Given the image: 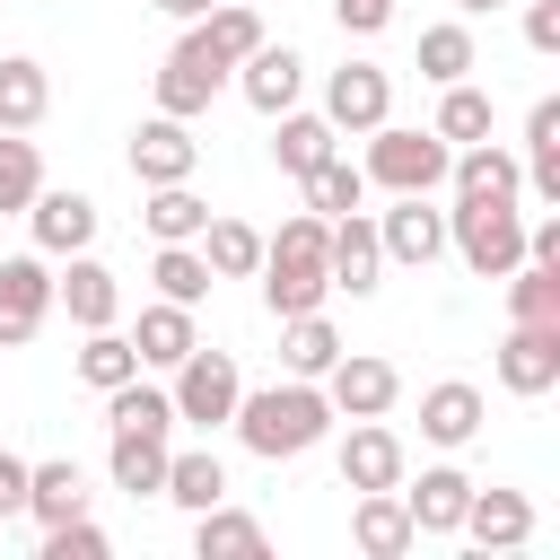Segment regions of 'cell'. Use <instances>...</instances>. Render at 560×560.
<instances>
[{"label":"cell","mask_w":560,"mask_h":560,"mask_svg":"<svg viewBox=\"0 0 560 560\" xmlns=\"http://www.w3.org/2000/svg\"><path fill=\"white\" fill-rule=\"evenodd\" d=\"M228 429H236L262 464H289V455H306V446L332 438V402H324L315 376H289V385H262V394H236Z\"/></svg>","instance_id":"6da1fadb"},{"label":"cell","mask_w":560,"mask_h":560,"mask_svg":"<svg viewBox=\"0 0 560 560\" xmlns=\"http://www.w3.org/2000/svg\"><path fill=\"white\" fill-rule=\"evenodd\" d=\"M324 236H332V219H324V210H298L280 236H262V262H254V280H262V306H271L280 324H289V315H315V306L332 298Z\"/></svg>","instance_id":"7a4b0ae2"},{"label":"cell","mask_w":560,"mask_h":560,"mask_svg":"<svg viewBox=\"0 0 560 560\" xmlns=\"http://www.w3.org/2000/svg\"><path fill=\"white\" fill-rule=\"evenodd\" d=\"M446 245L464 254L472 280H508L525 262V210L516 201H455L446 210Z\"/></svg>","instance_id":"3957f363"},{"label":"cell","mask_w":560,"mask_h":560,"mask_svg":"<svg viewBox=\"0 0 560 560\" xmlns=\"http://www.w3.org/2000/svg\"><path fill=\"white\" fill-rule=\"evenodd\" d=\"M446 158H455V149H446L438 131H402V122L385 114V122L368 131V166H359V175L385 184V192H438V184H446Z\"/></svg>","instance_id":"277c9868"},{"label":"cell","mask_w":560,"mask_h":560,"mask_svg":"<svg viewBox=\"0 0 560 560\" xmlns=\"http://www.w3.org/2000/svg\"><path fill=\"white\" fill-rule=\"evenodd\" d=\"M166 376H175V385H166V402H175V420H192V429H219V420L236 411V394H245L236 359H228V350H201V341H192Z\"/></svg>","instance_id":"5b68a950"},{"label":"cell","mask_w":560,"mask_h":560,"mask_svg":"<svg viewBox=\"0 0 560 560\" xmlns=\"http://www.w3.org/2000/svg\"><path fill=\"white\" fill-rule=\"evenodd\" d=\"M228 88V61L201 44V26H184V44L166 52V70H158V114H175V122H192V114H210V96Z\"/></svg>","instance_id":"8992f818"},{"label":"cell","mask_w":560,"mask_h":560,"mask_svg":"<svg viewBox=\"0 0 560 560\" xmlns=\"http://www.w3.org/2000/svg\"><path fill=\"white\" fill-rule=\"evenodd\" d=\"M315 385H324L332 420H385V411H394V394H402L394 359H368V350H341V359H332Z\"/></svg>","instance_id":"52a82bcc"},{"label":"cell","mask_w":560,"mask_h":560,"mask_svg":"<svg viewBox=\"0 0 560 560\" xmlns=\"http://www.w3.org/2000/svg\"><path fill=\"white\" fill-rule=\"evenodd\" d=\"M376 254L402 271H429L446 254V210H429V192H394V210H376Z\"/></svg>","instance_id":"ba28073f"},{"label":"cell","mask_w":560,"mask_h":560,"mask_svg":"<svg viewBox=\"0 0 560 560\" xmlns=\"http://www.w3.org/2000/svg\"><path fill=\"white\" fill-rule=\"evenodd\" d=\"M44 315H52V271H44V254H9V262H0V350H26V341L44 332Z\"/></svg>","instance_id":"9c48e42d"},{"label":"cell","mask_w":560,"mask_h":560,"mask_svg":"<svg viewBox=\"0 0 560 560\" xmlns=\"http://www.w3.org/2000/svg\"><path fill=\"white\" fill-rule=\"evenodd\" d=\"M394 114V79L376 70V61H341L332 79H324V122L332 131H376Z\"/></svg>","instance_id":"30bf717a"},{"label":"cell","mask_w":560,"mask_h":560,"mask_svg":"<svg viewBox=\"0 0 560 560\" xmlns=\"http://www.w3.org/2000/svg\"><path fill=\"white\" fill-rule=\"evenodd\" d=\"M192 166H201V140H192V122H175V114H149V122L131 131V175H140V184H192Z\"/></svg>","instance_id":"8fae6325"},{"label":"cell","mask_w":560,"mask_h":560,"mask_svg":"<svg viewBox=\"0 0 560 560\" xmlns=\"http://www.w3.org/2000/svg\"><path fill=\"white\" fill-rule=\"evenodd\" d=\"M52 306H70V324H79V332H96V324H114L122 289H114V271L79 245V254H61V271H52Z\"/></svg>","instance_id":"7c38bea8"},{"label":"cell","mask_w":560,"mask_h":560,"mask_svg":"<svg viewBox=\"0 0 560 560\" xmlns=\"http://www.w3.org/2000/svg\"><path fill=\"white\" fill-rule=\"evenodd\" d=\"M499 385H508V394H551V385H560V324H508V341H499Z\"/></svg>","instance_id":"4fadbf2b"},{"label":"cell","mask_w":560,"mask_h":560,"mask_svg":"<svg viewBox=\"0 0 560 560\" xmlns=\"http://www.w3.org/2000/svg\"><path fill=\"white\" fill-rule=\"evenodd\" d=\"M236 88H245V105H254V114H289V105H298V88H306V61H298L289 44H271V35H262V44L236 61Z\"/></svg>","instance_id":"5bb4252c"},{"label":"cell","mask_w":560,"mask_h":560,"mask_svg":"<svg viewBox=\"0 0 560 560\" xmlns=\"http://www.w3.org/2000/svg\"><path fill=\"white\" fill-rule=\"evenodd\" d=\"M446 184H455V201H516V192H525V166H516L499 140H464V149L446 158Z\"/></svg>","instance_id":"9a60e30c"},{"label":"cell","mask_w":560,"mask_h":560,"mask_svg":"<svg viewBox=\"0 0 560 560\" xmlns=\"http://www.w3.org/2000/svg\"><path fill=\"white\" fill-rule=\"evenodd\" d=\"M324 271H332V289H350V298L376 289L385 254H376V219H368V210H341V219H332V236H324Z\"/></svg>","instance_id":"2e32d148"},{"label":"cell","mask_w":560,"mask_h":560,"mask_svg":"<svg viewBox=\"0 0 560 560\" xmlns=\"http://www.w3.org/2000/svg\"><path fill=\"white\" fill-rule=\"evenodd\" d=\"M402 490V516H411V534H455L464 525V499H472V472H455V464H429L420 481H394Z\"/></svg>","instance_id":"e0dca14e"},{"label":"cell","mask_w":560,"mask_h":560,"mask_svg":"<svg viewBox=\"0 0 560 560\" xmlns=\"http://www.w3.org/2000/svg\"><path fill=\"white\" fill-rule=\"evenodd\" d=\"M26 228H35V254H79V245H96V201L88 192H35L26 201Z\"/></svg>","instance_id":"ac0fdd59"},{"label":"cell","mask_w":560,"mask_h":560,"mask_svg":"<svg viewBox=\"0 0 560 560\" xmlns=\"http://www.w3.org/2000/svg\"><path fill=\"white\" fill-rule=\"evenodd\" d=\"M402 481V438L385 420H350L341 438V490H394Z\"/></svg>","instance_id":"d6986e66"},{"label":"cell","mask_w":560,"mask_h":560,"mask_svg":"<svg viewBox=\"0 0 560 560\" xmlns=\"http://www.w3.org/2000/svg\"><path fill=\"white\" fill-rule=\"evenodd\" d=\"M455 534H472L481 551H516V542H534V499L525 490H472Z\"/></svg>","instance_id":"ffe728a7"},{"label":"cell","mask_w":560,"mask_h":560,"mask_svg":"<svg viewBox=\"0 0 560 560\" xmlns=\"http://www.w3.org/2000/svg\"><path fill=\"white\" fill-rule=\"evenodd\" d=\"M481 411H490V402H481V385L446 376V385H429V394H420V438H429V446H472V438H481Z\"/></svg>","instance_id":"44dd1931"},{"label":"cell","mask_w":560,"mask_h":560,"mask_svg":"<svg viewBox=\"0 0 560 560\" xmlns=\"http://www.w3.org/2000/svg\"><path fill=\"white\" fill-rule=\"evenodd\" d=\"M350 542L368 551V560H402L420 534H411V516H402V490H359V508H350Z\"/></svg>","instance_id":"7402d4cb"},{"label":"cell","mask_w":560,"mask_h":560,"mask_svg":"<svg viewBox=\"0 0 560 560\" xmlns=\"http://www.w3.org/2000/svg\"><path fill=\"white\" fill-rule=\"evenodd\" d=\"M105 472H114V490H131V499H158V490H166V438H158V429H114V446H105Z\"/></svg>","instance_id":"603a6c76"},{"label":"cell","mask_w":560,"mask_h":560,"mask_svg":"<svg viewBox=\"0 0 560 560\" xmlns=\"http://www.w3.org/2000/svg\"><path fill=\"white\" fill-rule=\"evenodd\" d=\"M26 516H35V525H61V516H88V472H79V455H52V464H26Z\"/></svg>","instance_id":"cb8c5ba5"},{"label":"cell","mask_w":560,"mask_h":560,"mask_svg":"<svg viewBox=\"0 0 560 560\" xmlns=\"http://www.w3.org/2000/svg\"><path fill=\"white\" fill-rule=\"evenodd\" d=\"M525 192L560 210V96H542L525 114Z\"/></svg>","instance_id":"d4e9b609"},{"label":"cell","mask_w":560,"mask_h":560,"mask_svg":"<svg viewBox=\"0 0 560 560\" xmlns=\"http://www.w3.org/2000/svg\"><path fill=\"white\" fill-rule=\"evenodd\" d=\"M44 105H52V70L26 61V52H9L0 61V131H35Z\"/></svg>","instance_id":"484cf974"},{"label":"cell","mask_w":560,"mask_h":560,"mask_svg":"<svg viewBox=\"0 0 560 560\" xmlns=\"http://www.w3.org/2000/svg\"><path fill=\"white\" fill-rule=\"evenodd\" d=\"M201 332H192V306H175V298H158V306H140V332H131V350H140V368H175L184 350H192Z\"/></svg>","instance_id":"4316f807"},{"label":"cell","mask_w":560,"mask_h":560,"mask_svg":"<svg viewBox=\"0 0 560 560\" xmlns=\"http://www.w3.org/2000/svg\"><path fill=\"white\" fill-rule=\"evenodd\" d=\"M140 219H149L158 245H192V236L210 228V201H201L192 184H149V210H140Z\"/></svg>","instance_id":"83f0119b"},{"label":"cell","mask_w":560,"mask_h":560,"mask_svg":"<svg viewBox=\"0 0 560 560\" xmlns=\"http://www.w3.org/2000/svg\"><path fill=\"white\" fill-rule=\"evenodd\" d=\"M192 245H201L210 280H254V262H262V228H245V219H210Z\"/></svg>","instance_id":"f1b7e54d"},{"label":"cell","mask_w":560,"mask_h":560,"mask_svg":"<svg viewBox=\"0 0 560 560\" xmlns=\"http://www.w3.org/2000/svg\"><path fill=\"white\" fill-rule=\"evenodd\" d=\"M158 499H175V508H192V516H201V508H219V499H228V464H219L210 446L166 455V490H158Z\"/></svg>","instance_id":"f546056e"},{"label":"cell","mask_w":560,"mask_h":560,"mask_svg":"<svg viewBox=\"0 0 560 560\" xmlns=\"http://www.w3.org/2000/svg\"><path fill=\"white\" fill-rule=\"evenodd\" d=\"M192 551H201V560H262V525L236 516V508L219 499V508L192 516Z\"/></svg>","instance_id":"4dcf8cb0"},{"label":"cell","mask_w":560,"mask_h":560,"mask_svg":"<svg viewBox=\"0 0 560 560\" xmlns=\"http://www.w3.org/2000/svg\"><path fill=\"white\" fill-rule=\"evenodd\" d=\"M271 122H280V131H271L280 175H306V166L332 158V122H324V114H298V105H289V114H271Z\"/></svg>","instance_id":"1f68e13d"},{"label":"cell","mask_w":560,"mask_h":560,"mask_svg":"<svg viewBox=\"0 0 560 560\" xmlns=\"http://www.w3.org/2000/svg\"><path fill=\"white\" fill-rule=\"evenodd\" d=\"M192 26H201V44H210V52L228 61V70H236V61H245V52L262 44V18H254V0H219V9H201Z\"/></svg>","instance_id":"d6a6232c"},{"label":"cell","mask_w":560,"mask_h":560,"mask_svg":"<svg viewBox=\"0 0 560 560\" xmlns=\"http://www.w3.org/2000/svg\"><path fill=\"white\" fill-rule=\"evenodd\" d=\"M280 359H289V376H324V368L341 359V332L324 324V306H315V315H289V324H280Z\"/></svg>","instance_id":"836d02e7"},{"label":"cell","mask_w":560,"mask_h":560,"mask_svg":"<svg viewBox=\"0 0 560 560\" xmlns=\"http://www.w3.org/2000/svg\"><path fill=\"white\" fill-rule=\"evenodd\" d=\"M298 184H306V210H324V219H341V210H359V201H368V175H359L341 149H332L324 166H306Z\"/></svg>","instance_id":"e575fe53"},{"label":"cell","mask_w":560,"mask_h":560,"mask_svg":"<svg viewBox=\"0 0 560 560\" xmlns=\"http://www.w3.org/2000/svg\"><path fill=\"white\" fill-rule=\"evenodd\" d=\"M508 315L516 324H560V262H516L508 271Z\"/></svg>","instance_id":"d590c367"},{"label":"cell","mask_w":560,"mask_h":560,"mask_svg":"<svg viewBox=\"0 0 560 560\" xmlns=\"http://www.w3.org/2000/svg\"><path fill=\"white\" fill-rule=\"evenodd\" d=\"M122 376H140V350H131V332H114V324H96V332H88V350H79V385H96V394H114Z\"/></svg>","instance_id":"8d00e7d4"},{"label":"cell","mask_w":560,"mask_h":560,"mask_svg":"<svg viewBox=\"0 0 560 560\" xmlns=\"http://www.w3.org/2000/svg\"><path fill=\"white\" fill-rule=\"evenodd\" d=\"M35 192H44V158H35V140H26V131H0V219H18Z\"/></svg>","instance_id":"74e56055"},{"label":"cell","mask_w":560,"mask_h":560,"mask_svg":"<svg viewBox=\"0 0 560 560\" xmlns=\"http://www.w3.org/2000/svg\"><path fill=\"white\" fill-rule=\"evenodd\" d=\"M446 149H464V140H490V96L481 88H464V79H446V96H438V122H429Z\"/></svg>","instance_id":"f35d334b"},{"label":"cell","mask_w":560,"mask_h":560,"mask_svg":"<svg viewBox=\"0 0 560 560\" xmlns=\"http://www.w3.org/2000/svg\"><path fill=\"white\" fill-rule=\"evenodd\" d=\"M149 280H158V298H175V306H201V298H210V262H201V245H158Z\"/></svg>","instance_id":"ab89813d"},{"label":"cell","mask_w":560,"mask_h":560,"mask_svg":"<svg viewBox=\"0 0 560 560\" xmlns=\"http://www.w3.org/2000/svg\"><path fill=\"white\" fill-rule=\"evenodd\" d=\"M105 420H114V429H158V438H166V429H175V402H166L158 385H140V376H122V385L105 394Z\"/></svg>","instance_id":"60d3db41"},{"label":"cell","mask_w":560,"mask_h":560,"mask_svg":"<svg viewBox=\"0 0 560 560\" xmlns=\"http://www.w3.org/2000/svg\"><path fill=\"white\" fill-rule=\"evenodd\" d=\"M464 70H472V26H429V35H420V79L446 88V79H464Z\"/></svg>","instance_id":"b9f144b4"},{"label":"cell","mask_w":560,"mask_h":560,"mask_svg":"<svg viewBox=\"0 0 560 560\" xmlns=\"http://www.w3.org/2000/svg\"><path fill=\"white\" fill-rule=\"evenodd\" d=\"M44 560H105V534L88 516H61V525H44Z\"/></svg>","instance_id":"7bdbcfd3"},{"label":"cell","mask_w":560,"mask_h":560,"mask_svg":"<svg viewBox=\"0 0 560 560\" xmlns=\"http://www.w3.org/2000/svg\"><path fill=\"white\" fill-rule=\"evenodd\" d=\"M332 18H341V35H385L394 0H332Z\"/></svg>","instance_id":"ee69618b"},{"label":"cell","mask_w":560,"mask_h":560,"mask_svg":"<svg viewBox=\"0 0 560 560\" xmlns=\"http://www.w3.org/2000/svg\"><path fill=\"white\" fill-rule=\"evenodd\" d=\"M525 44L534 52H560V0H534L525 9Z\"/></svg>","instance_id":"f6af8a7d"},{"label":"cell","mask_w":560,"mask_h":560,"mask_svg":"<svg viewBox=\"0 0 560 560\" xmlns=\"http://www.w3.org/2000/svg\"><path fill=\"white\" fill-rule=\"evenodd\" d=\"M18 508H26V455L0 446V516H18Z\"/></svg>","instance_id":"bcb514c9"},{"label":"cell","mask_w":560,"mask_h":560,"mask_svg":"<svg viewBox=\"0 0 560 560\" xmlns=\"http://www.w3.org/2000/svg\"><path fill=\"white\" fill-rule=\"evenodd\" d=\"M525 262H560V219H534L525 228Z\"/></svg>","instance_id":"7dc6e473"},{"label":"cell","mask_w":560,"mask_h":560,"mask_svg":"<svg viewBox=\"0 0 560 560\" xmlns=\"http://www.w3.org/2000/svg\"><path fill=\"white\" fill-rule=\"evenodd\" d=\"M149 9H166V18H184V26H192V18H201V9H219V0H149Z\"/></svg>","instance_id":"c3c4849f"},{"label":"cell","mask_w":560,"mask_h":560,"mask_svg":"<svg viewBox=\"0 0 560 560\" xmlns=\"http://www.w3.org/2000/svg\"><path fill=\"white\" fill-rule=\"evenodd\" d=\"M455 9H464V18H490V9H499V0H455Z\"/></svg>","instance_id":"681fc988"}]
</instances>
